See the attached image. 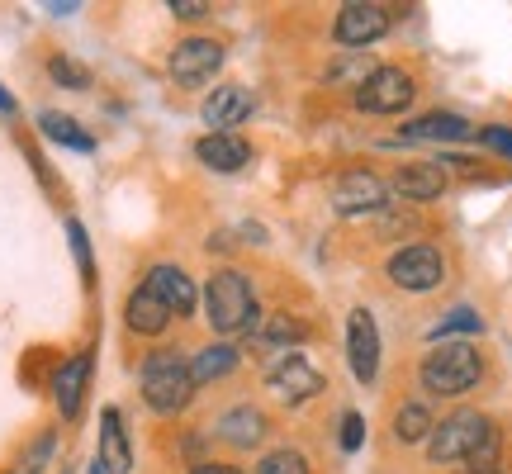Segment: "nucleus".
<instances>
[{"label":"nucleus","mask_w":512,"mask_h":474,"mask_svg":"<svg viewBox=\"0 0 512 474\" xmlns=\"http://www.w3.org/2000/svg\"><path fill=\"white\" fill-rule=\"evenodd\" d=\"M204 309H209V323L214 332L223 337H233V332H252L256 328V294L247 285V275L238 271H219L209 280V290H204Z\"/></svg>","instance_id":"f03ea898"},{"label":"nucleus","mask_w":512,"mask_h":474,"mask_svg":"<svg viewBox=\"0 0 512 474\" xmlns=\"http://www.w3.org/2000/svg\"><path fill=\"white\" fill-rule=\"evenodd\" d=\"M124 318H128V332H138V337H162L166 323H171V309H166L152 290H133L128 294Z\"/></svg>","instance_id":"f3484780"},{"label":"nucleus","mask_w":512,"mask_h":474,"mask_svg":"<svg viewBox=\"0 0 512 474\" xmlns=\"http://www.w3.org/2000/svg\"><path fill=\"white\" fill-rule=\"evenodd\" d=\"M228 370H238V347L214 342V347H204L200 356L190 361V380H195V384H214V380H223Z\"/></svg>","instance_id":"412c9836"},{"label":"nucleus","mask_w":512,"mask_h":474,"mask_svg":"<svg viewBox=\"0 0 512 474\" xmlns=\"http://www.w3.org/2000/svg\"><path fill=\"white\" fill-rule=\"evenodd\" d=\"M332 209L337 214H375L384 209V185L370 171H347L332 181Z\"/></svg>","instance_id":"1a4fd4ad"},{"label":"nucleus","mask_w":512,"mask_h":474,"mask_svg":"<svg viewBox=\"0 0 512 474\" xmlns=\"http://www.w3.org/2000/svg\"><path fill=\"white\" fill-rule=\"evenodd\" d=\"M190 474H242L238 465H219V460H204V465H195Z\"/></svg>","instance_id":"72a5a7b5"},{"label":"nucleus","mask_w":512,"mask_h":474,"mask_svg":"<svg viewBox=\"0 0 512 474\" xmlns=\"http://www.w3.org/2000/svg\"><path fill=\"white\" fill-rule=\"evenodd\" d=\"M394 190H399L403 200H437L441 190H446V171L432 166V162L403 166L399 176H394Z\"/></svg>","instance_id":"6ab92c4d"},{"label":"nucleus","mask_w":512,"mask_h":474,"mask_svg":"<svg viewBox=\"0 0 512 474\" xmlns=\"http://www.w3.org/2000/svg\"><path fill=\"white\" fill-rule=\"evenodd\" d=\"M219 67H223V48L214 38H185L171 53V76L181 86H204V81H214Z\"/></svg>","instance_id":"0eeeda50"},{"label":"nucleus","mask_w":512,"mask_h":474,"mask_svg":"<svg viewBox=\"0 0 512 474\" xmlns=\"http://www.w3.org/2000/svg\"><path fill=\"white\" fill-rule=\"evenodd\" d=\"M484 427H489V418H484V413H475V408H460V413H451L441 427H432V437H427V456L437 460V465L465 460L470 451H475V441L484 437Z\"/></svg>","instance_id":"20e7f679"},{"label":"nucleus","mask_w":512,"mask_h":474,"mask_svg":"<svg viewBox=\"0 0 512 474\" xmlns=\"http://www.w3.org/2000/svg\"><path fill=\"white\" fill-rule=\"evenodd\" d=\"M195 394V380H190V361H185L181 351H152L143 361V399L152 413H181L185 403Z\"/></svg>","instance_id":"f257e3e1"},{"label":"nucleus","mask_w":512,"mask_h":474,"mask_svg":"<svg viewBox=\"0 0 512 474\" xmlns=\"http://www.w3.org/2000/svg\"><path fill=\"white\" fill-rule=\"evenodd\" d=\"M195 157H200L204 166L223 171V176H233V171H242V166L252 162V147L242 143L238 133H209V138L195 143Z\"/></svg>","instance_id":"4468645a"},{"label":"nucleus","mask_w":512,"mask_h":474,"mask_svg":"<svg viewBox=\"0 0 512 474\" xmlns=\"http://www.w3.org/2000/svg\"><path fill=\"white\" fill-rule=\"evenodd\" d=\"M361 437H366L361 413H347V418H342V451H361Z\"/></svg>","instance_id":"c756f323"},{"label":"nucleus","mask_w":512,"mask_h":474,"mask_svg":"<svg viewBox=\"0 0 512 474\" xmlns=\"http://www.w3.org/2000/svg\"><path fill=\"white\" fill-rule=\"evenodd\" d=\"M219 437L228 441V446H238V451H252L256 441L266 437V413L261 408H228L219 418Z\"/></svg>","instance_id":"a211bd4d"},{"label":"nucleus","mask_w":512,"mask_h":474,"mask_svg":"<svg viewBox=\"0 0 512 474\" xmlns=\"http://www.w3.org/2000/svg\"><path fill=\"white\" fill-rule=\"evenodd\" d=\"M143 290H152L157 299H162L166 309H171V318H185V313H195V280L181 271V266H152L147 271V285Z\"/></svg>","instance_id":"9b49d317"},{"label":"nucleus","mask_w":512,"mask_h":474,"mask_svg":"<svg viewBox=\"0 0 512 474\" xmlns=\"http://www.w3.org/2000/svg\"><path fill=\"white\" fill-rule=\"evenodd\" d=\"M441 252L437 247H427V242H413V247H403V252L389 256V280L399 285V290H413V294H427L441 285Z\"/></svg>","instance_id":"39448f33"},{"label":"nucleus","mask_w":512,"mask_h":474,"mask_svg":"<svg viewBox=\"0 0 512 474\" xmlns=\"http://www.w3.org/2000/svg\"><path fill=\"white\" fill-rule=\"evenodd\" d=\"M10 110H15V100H10V95L0 91V114H10Z\"/></svg>","instance_id":"f704fd0d"},{"label":"nucleus","mask_w":512,"mask_h":474,"mask_svg":"<svg viewBox=\"0 0 512 474\" xmlns=\"http://www.w3.org/2000/svg\"><path fill=\"white\" fill-rule=\"evenodd\" d=\"M247 114H252V95L242 91V86H219V91L204 100V124L214 128V133L238 128Z\"/></svg>","instance_id":"dca6fc26"},{"label":"nucleus","mask_w":512,"mask_h":474,"mask_svg":"<svg viewBox=\"0 0 512 474\" xmlns=\"http://www.w3.org/2000/svg\"><path fill=\"white\" fill-rule=\"evenodd\" d=\"M95 460H100V470L105 474H128L133 470V451H128L119 408H105V413H100V456Z\"/></svg>","instance_id":"2eb2a0df"},{"label":"nucleus","mask_w":512,"mask_h":474,"mask_svg":"<svg viewBox=\"0 0 512 474\" xmlns=\"http://www.w3.org/2000/svg\"><path fill=\"white\" fill-rule=\"evenodd\" d=\"M261 337H266V342H304V337H309V328H304L299 318H290V313H275L271 323L261 328Z\"/></svg>","instance_id":"a878e982"},{"label":"nucleus","mask_w":512,"mask_h":474,"mask_svg":"<svg viewBox=\"0 0 512 474\" xmlns=\"http://www.w3.org/2000/svg\"><path fill=\"white\" fill-rule=\"evenodd\" d=\"M266 384H271L280 399H313V394L323 389V375H318L304 356H280V365H271Z\"/></svg>","instance_id":"f8f14e48"},{"label":"nucleus","mask_w":512,"mask_h":474,"mask_svg":"<svg viewBox=\"0 0 512 474\" xmlns=\"http://www.w3.org/2000/svg\"><path fill=\"white\" fill-rule=\"evenodd\" d=\"M67 233H72V247H76V261H81V271H86V280H91V242H86V228L81 223H67Z\"/></svg>","instance_id":"7c9ffc66"},{"label":"nucleus","mask_w":512,"mask_h":474,"mask_svg":"<svg viewBox=\"0 0 512 474\" xmlns=\"http://www.w3.org/2000/svg\"><path fill=\"white\" fill-rule=\"evenodd\" d=\"M53 446H57V441H53V432H43V437H38L34 446H29V456H24V470H19V474H34L38 465H43V460L53 456Z\"/></svg>","instance_id":"c85d7f7f"},{"label":"nucleus","mask_w":512,"mask_h":474,"mask_svg":"<svg viewBox=\"0 0 512 474\" xmlns=\"http://www.w3.org/2000/svg\"><path fill=\"white\" fill-rule=\"evenodd\" d=\"M347 356H351V375L361 384H370L380 375V328H375V318L366 309L351 313L347 323Z\"/></svg>","instance_id":"6e6552de"},{"label":"nucleus","mask_w":512,"mask_h":474,"mask_svg":"<svg viewBox=\"0 0 512 474\" xmlns=\"http://www.w3.org/2000/svg\"><path fill=\"white\" fill-rule=\"evenodd\" d=\"M479 328H484V318H479L475 309H451L437 328H432V337L441 342V337H451V332H479Z\"/></svg>","instance_id":"bb28decb"},{"label":"nucleus","mask_w":512,"mask_h":474,"mask_svg":"<svg viewBox=\"0 0 512 474\" xmlns=\"http://www.w3.org/2000/svg\"><path fill=\"white\" fill-rule=\"evenodd\" d=\"M48 76L62 81V86H72V91H86V86H91V72H86V67H76L72 57H53V62H48Z\"/></svg>","instance_id":"cd10ccee"},{"label":"nucleus","mask_w":512,"mask_h":474,"mask_svg":"<svg viewBox=\"0 0 512 474\" xmlns=\"http://www.w3.org/2000/svg\"><path fill=\"white\" fill-rule=\"evenodd\" d=\"M498 451H503V437H498V427L489 422V427H484V437L475 441V451L465 456L470 474H498Z\"/></svg>","instance_id":"b1692460"},{"label":"nucleus","mask_w":512,"mask_h":474,"mask_svg":"<svg viewBox=\"0 0 512 474\" xmlns=\"http://www.w3.org/2000/svg\"><path fill=\"white\" fill-rule=\"evenodd\" d=\"M394 437L399 441H427L432 437V413L422 403H403L399 418H394Z\"/></svg>","instance_id":"5701e85b"},{"label":"nucleus","mask_w":512,"mask_h":474,"mask_svg":"<svg viewBox=\"0 0 512 474\" xmlns=\"http://www.w3.org/2000/svg\"><path fill=\"white\" fill-rule=\"evenodd\" d=\"M38 128H43V133H48L53 143L76 147V152H91V147H95V138H91V133H81V124H76L72 114L43 110V114H38Z\"/></svg>","instance_id":"4be33fe9"},{"label":"nucleus","mask_w":512,"mask_h":474,"mask_svg":"<svg viewBox=\"0 0 512 474\" xmlns=\"http://www.w3.org/2000/svg\"><path fill=\"white\" fill-rule=\"evenodd\" d=\"M408 100H413V76L399 67H375V76L356 91V105L366 114H399Z\"/></svg>","instance_id":"423d86ee"},{"label":"nucleus","mask_w":512,"mask_h":474,"mask_svg":"<svg viewBox=\"0 0 512 474\" xmlns=\"http://www.w3.org/2000/svg\"><path fill=\"white\" fill-rule=\"evenodd\" d=\"M256 474H309V460L299 456V451H290V446H280V451H271V456L256 465Z\"/></svg>","instance_id":"393cba45"},{"label":"nucleus","mask_w":512,"mask_h":474,"mask_svg":"<svg viewBox=\"0 0 512 474\" xmlns=\"http://www.w3.org/2000/svg\"><path fill=\"white\" fill-rule=\"evenodd\" d=\"M389 29V10L384 5H342L337 10V43L347 48H366Z\"/></svg>","instance_id":"9d476101"},{"label":"nucleus","mask_w":512,"mask_h":474,"mask_svg":"<svg viewBox=\"0 0 512 474\" xmlns=\"http://www.w3.org/2000/svg\"><path fill=\"white\" fill-rule=\"evenodd\" d=\"M484 375V361L470 342H441L427 361H422V389L441 394V399H456L465 389H475Z\"/></svg>","instance_id":"7ed1b4c3"},{"label":"nucleus","mask_w":512,"mask_h":474,"mask_svg":"<svg viewBox=\"0 0 512 474\" xmlns=\"http://www.w3.org/2000/svg\"><path fill=\"white\" fill-rule=\"evenodd\" d=\"M475 128L465 124L460 114H422L413 124L403 128V138H427V143H460V138H470Z\"/></svg>","instance_id":"aec40b11"},{"label":"nucleus","mask_w":512,"mask_h":474,"mask_svg":"<svg viewBox=\"0 0 512 474\" xmlns=\"http://www.w3.org/2000/svg\"><path fill=\"white\" fill-rule=\"evenodd\" d=\"M484 143L498 147L503 157H512V128H484Z\"/></svg>","instance_id":"473e14b6"},{"label":"nucleus","mask_w":512,"mask_h":474,"mask_svg":"<svg viewBox=\"0 0 512 474\" xmlns=\"http://www.w3.org/2000/svg\"><path fill=\"white\" fill-rule=\"evenodd\" d=\"M171 15L176 19H204L209 15V5H204V0H171Z\"/></svg>","instance_id":"2f4dec72"},{"label":"nucleus","mask_w":512,"mask_h":474,"mask_svg":"<svg viewBox=\"0 0 512 474\" xmlns=\"http://www.w3.org/2000/svg\"><path fill=\"white\" fill-rule=\"evenodd\" d=\"M86 380H91V351H76L72 361L57 370V380H53V399H57V413H62V418H76V413H81Z\"/></svg>","instance_id":"ddd939ff"}]
</instances>
